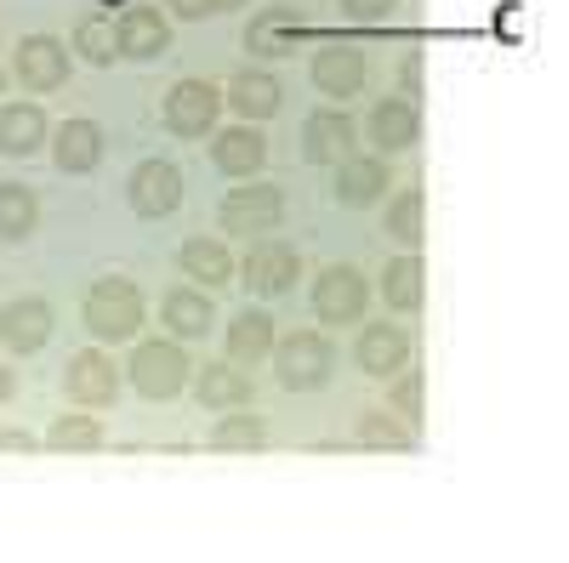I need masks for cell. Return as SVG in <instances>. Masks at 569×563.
Returning <instances> with one entry per match:
<instances>
[{
	"mask_svg": "<svg viewBox=\"0 0 569 563\" xmlns=\"http://www.w3.org/2000/svg\"><path fill=\"white\" fill-rule=\"evenodd\" d=\"M142 319H149V302H142V291L131 285V279H120V273H103L98 285L86 291V331L98 342L137 336Z\"/></svg>",
	"mask_w": 569,
	"mask_h": 563,
	"instance_id": "1",
	"label": "cell"
},
{
	"mask_svg": "<svg viewBox=\"0 0 569 563\" xmlns=\"http://www.w3.org/2000/svg\"><path fill=\"white\" fill-rule=\"evenodd\" d=\"M273 375L284 393H313L330 382L337 370V348H330L325 331H291V336H273Z\"/></svg>",
	"mask_w": 569,
	"mask_h": 563,
	"instance_id": "2",
	"label": "cell"
},
{
	"mask_svg": "<svg viewBox=\"0 0 569 563\" xmlns=\"http://www.w3.org/2000/svg\"><path fill=\"white\" fill-rule=\"evenodd\" d=\"M126 375H131L137 399L166 404V399H177V393L188 388V375H194V359H188L171 336H154V342H137V348H131Z\"/></svg>",
	"mask_w": 569,
	"mask_h": 563,
	"instance_id": "3",
	"label": "cell"
},
{
	"mask_svg": "<svg viewBox=\"0 0 569 563\" xmlns=\"http://www.w3.org/2000/svg\"><path fill=\"white\" fill-rule=\"evenodd\" d=\"M279 217H284V194H279L273 182H240V188H228V200L217 211L228 240H268V233L279 228Z\"/></svg>",
	"mask_w": 569,
	"mask_h": 563,
	"instance_id": "4",
	"label": "cell"
},
{
	"mask_svg": "<svg viewBox=\"0 0 569 563\" xmlns=\"http://www.w3.org/2000/svg\"><path fill=\"white\" fill-rule=\"evenodd\" d=\"M12 74L23 91H34V98H46V91H63L69 74H74V58L69 46L58 34H23L18 52H12Z\"/></svg>",
	"mask_w": 569,
	"mask_h": 563,
	"instance_id": "5",
	"label": "cell"
},
{
	"mask_svg": "<svg viewBox=\"0 0 569 563\" xmlns=\"http://www.w3.org/2000/svg\"><path fill=\"white\" fill-rule=\"evenodd\" d=\"M166 131L171 137H211L217 131V114H222V91L211 86V80H200V74H188V80H177L171 91H166Z\"/></svg>",
	"mask_w": 569,
	"mask_h": 563,
	"instance_id": "6",
	"label": "cell"
},
{
	"mask_svg": "<svg viewBox=\"0 0 569 563\" xmlns=\"http://www.w3.org/2000/svg\"><path fill=\"white\" fill-rule=\"evenodd\" d=\"M63 393L74 410H109L120 399V364L103 353V348H86V353H69L63 364Z\"/></svg>",
	"mask_w": 569,
	"mask_h": 563,
	"instance_id": "7",
	"label": "cell"
},
{
	"mask_svg": "<svg viewBox=\"0 0 569 563\" xmlns=\"http://www.w3.org/2000/svg\"><path fill=\"white\" fill-rule=\"evenodd\" d=\"M233 273L246 279V291L251 296H284L297 285V273H302V257H297V245H284V240H257L251 251H246V262H233Z\"/></svg>",
	"mask_w": 569,
	"mask_h": 563,
	"instance_id": "8",
	"label": "cell"
},
{
	"mask_svg": "<svg viewBox=\"0 0 569 563\" xmlns=\"http://www.w3.org/2000/svg\"><path fill=\"white\" fill-rule=\"evenodd\" d=\"M365 308H370V285H365L359 268L330 262V268L313 279V313H319L325 324H353V319H365Z\"/></svg>",
	"mask_w": 569,
	"mask_h": 563,
	"instance_id": "9",
	"label": "cell"
},
{
	"mask_svg": "<svg viewBox=\"0 0 569 563\" xmlns=\"http://www.w3.org/2000/svg\"><path fill=\"white\" fill-rule=\"evenodd\" d=\"M126 200H131L137 217H149V222L171 217V211L182 205V171H177L171 160H142V165L126 177Z\"/></svg>",
	"mask_w": 569,
	"mask_h": 563,
	"instance_id": "10",
	"label": "cell"
},
{
	"mask_svg": "<svg viewBox=\"0 0 569 563\" xmlns=\"http://www.w3.org/2000/svg\"><path fill=\"white\" fill-rule=\"evenodd\" d=\"M365 137H370V149L376 154H405V149H416L421 143V109L410 103V98H382L370 109V120H365Z\"/></svg>",
	"mask_w": 569,
	"mask_h": 563,
	"instance_id": "11",
	"label": "cell"
},
{
	"mask_svg": "<svg viewBox=\"0 0 569 563\" xmlns=\"http://www.w3.org/2000/svg\"><path fill=\"white\" fill-rule=\"evenodd\" d=\"M353 359H359L365 375H382L388 382V375H399L410 364V331L393 324V319H370L359 331V342H353Z\"/></svg>",
	"mask_w": 569,
	"mask_h": 563,
	"instance_id": "12",
	"label": "cell"
},
{
	"mask_svg": "<svg viewBox=\"0 0 569 563\" xmlns=\"http://www.w3.org/2000/svg\"><path fill=\"white\" fill-rule=\"evenodd\" d=\"M52 302L46 296H12L7 308H0V342H7V353H40L46 342H52Z\"/></svg>",
	"mask_w": 569,
	"mask_h": 563,
	"instance_id": "13",
	"label": "cell"
},
{
	"mask_svg": "<svg viewBox=\"0 0 569 563\" xmlns=\"http://www.w3.org/2000/svg\"><path fill=\"white\" fill-rule=\"evenodd\" d=\"M114 40H120V58L131 63H154L166 46H171V23L160 7H126L114 18Z\"/></svg>",
	"mask_w": 569,
	"mask_h": 563,
	"instance_id": "14",
	"label": "cell"
},
{
	"mask_svg": "<svg viewBox=\"0 0 569 563\" xmlns=\"http://www.w3.org/2000/svg\"><path fill=\"white\" fill-rule=\"evenodd\" d=\"M52 160H58V171H69V177H86V171H98V160H103V125L98 120H86V114H74V120H63V125H52Z\"/></svg>",
	"mask_w": 569,
	"mask_h": 563,
	"instance_id": "15",
	"label": "cell"
},
{
	"mask_svg": "<svg viewBox=\"0 0 569 563\" xmlns=\"http://www.w3.org/2000/svg\"><path fill=\"white\" fill-rule=\"evenodd\" d=\"M353 114H342V109H319V114H308V125H302V160L308 165H342L348 154H353Z\"/></svg>",
	"mask_w": 569,
	"mask_h": 563,
	"instance_id": "16",
	"label": "cell"
},
{
	"mask_svg": "<svg viewBox=\"0 0 569 563\" xmlns=\"http://www.w3.org/2000/svg\"><path fill=\"white\" fill-rule=\"evenodd\" d=\"M313 86L325 91V98H353V91L365 86V52L359 46H348V40H330V46H319L313 52Z\"/></svg>",
	"mask_w": 569,
	"mask_h": 563,
	"instance_id": "17",
	"label": "cell"
},
{
	"mask_svg": "<svg viewBox=\"0 0 569 563\" xmlns=\"http://www.w3.org/2000/svg\"><path fill=\"white\" fill-rule=\"evenodd\" d=\"M388 160L382 154H348L342 165H337V205H348V211H365V205H376L388 194Z\"/></svg>",
	"mask_w": 569,
	"mask_h": 563,
	"instance_id": "18",
	"label": "cell"
},
{
	"mask_svg": "<svg viewBox=\"0 0 569 563\" xmlns=\"http://www.w3.org/2000/svg\"><path fill=\"white\" fill-rule=\"evenodd\" d=\"M177 268L188 273V285L200 291H222L233 279V251L222 240H211V233H188L182 251H177Z\"/></svg>",
	"mask_w": 569,
	"mask_h": 563,
	"instance_id": "19",
	"label": "cell"
},
{
	"mask_svg": "<svg viewBox=\"0 0 569 563\" xmlns=\"http://www.w3.org/2000/svg\"><path fill=\"white\" fill-rule=\"evenodd\" d=\"M222 103H228L233 114H240L246 125H257V120H273V114H279L284 91H279V80H273L268 69H240V74L228 80Z\"/></svg>",
	"mask_w": 569,
	"mask_h": 563,
	"instance_id": "20",
	"label": "cell"
},
{
	"mask_svg": "<svg viewBox=\"0 0 569 563\" xmlns=\"http://www.w3.org/2000/svg\"><path fill=\"white\" fill-rule=\"evenodd\" d=\"M194 399H200V410H240V404H251L257 399V388H251V375L240 370V364H200L194 375Z\"/></svg>",
	"mask_w": 569,
	"mask_h": 563,
	"instance_id": "21",
	"label": "cell"
},
{
	"mask_svg": "<svg viewBox=\"0 0 569 563\" xmlns=\"http://www.w3.org/2000/svg\"><path fill=\"white\" fill-rule=\"evenodd\" d=\"M46 137H52V120H46V109L34 98L29 103H0V154L29 160L34 149H46Z\"/></svg>",
	"mask_w": 569,
	"mask_h": 563,
	"instance_id": "22",
	"label": "cell"
},
{
	"mask_svg": "<svg viewBox=\"0 0 569 563\" xmlns=\"http://www.w3.org/2000/svg\"><path fill=\"white\" fill-rule=\"evenodd\" d=\"M211 165L222 177H257L268 165V137L257 125H228L217 131V143H211Z\"/></svg>",
	"mask_w": 569,
	"mask_h": 563,
	"instance_id": "23",
	"label": "cell"
},
{
	"mask_svg": "<svg viewBox=\"0 0 569 563\" xmlns=\"http://www.w3.org/2000/svg\"><path fill=\"white\" fill-rule=\"evenodd\" d=\"M160 319H166V331L171 336H206L211 331V319H217V308H211V291H200V285H171L166 296H160Z\"/></svg>",
	"mask_w": 569,
	"mask_h": 563,
	"instance_id": "24",
	"label": "cell"
},
{
	"mask_svg": "<svg viewBox=\"0 0 569 563\" xmlns=\"http://www.w3.org/2000/svg\"><path fill=\"white\" fill-rule=\"evenodd\" d=\"M273 336H279L273 319H268L262 308H246V313L228 319V336H222V342H228V359H233V364H262V359L273 353Z\"/></svg>",
	"mask_w": 569,
	"mask_h": 563,
	"instance_id": "25",
	"label": "cell"
},
{
	"mask_svg": "<svg viewBox=\"0 0 569 563\" xmlns=\"http://www.w3.org/2000/svg\"><path fill=\"white\" fill-rule=\"evenodd\" d=\"M382 302H388L393 313H416V308L427 302V262H421L416 251H405V257H393V262L382 268Z\"/></svg>",
	"mask_w": 569,
	"mask_h": 563,
	"instance_id": "26",
	"label": "cell"
},
{
	"mask_svg": "<svg viewBox=\"0 0 569 563\" xmlns=\"http://www.w3.org/2000/svg\"><path fill=\"white\" fill-rule=\"evenodd\" d=\"M211 450H228V455L268 450V415H257L251 404L222 410V415H217V428H211Z\"/></svg>",
	"mask_w": 569,
	"mask_h": 563,
	"instance_id": "27",
	"label": "cell"
},
{
	"mask_svg": "<svg viewBox=\"0 0 569 563\" xmlns=\"http://www.w3.org/2000/svg\"><path fill=\"white\" fill-rule=\"evenodd\" d=\"M40 444L58 450V455H91V450H103V421L91 410H63L52 428H46Z\"/></svg>",
	"mask_w": 569,
	"mask_h": 563,
	"instance_id": "28",
	"label": "cell"
},
{
	"mask_svg": "<svg viewBox=\"0 0 569 563\" xmlns=\"http://www.w3.org/2000/svg\"><path fill=\"white\" fill-rule=\"evenodd\" d=\"M246 52H257V58L297 52V12L291 7H268L262 18H251L246 23Z\"/></svg>",
	"mask_w": 569,
	"mask_h": 563,
	"instance_id": "29",
	"label": "cell"
},
{
	"mask_svg": "<svg viewBox=\"0 0 569 563\" xmlns=\"http://www.w3.org/2000/svg\"><path fill=\"white\" fill-rule=\"evenodd\" d=\"M40 228V194L29 182H0V240H29Z\"/></svg>",
	"mask_w": 569,
	"mask_h": 563,
	"instance_id": "30",
	"label": "cell"
},
{
	"mask_svg": "<svg viewBox=\"0 0 569 563\" xmlns=\"http://www.w3.org/2000/svg\"><path fill=\"white\" fill-rule=\"evenodd\" d=\"M353 439H359L365 450H388V455H410V450H416V428H405L393 410H365L359 428H353Z\"/></svg>",
	"mask_w": 569,
	"mask_h": 563,
	"instance_id": "31",
	"label": "cell"
},
{
	"mask_svg": "<svg viewBox=\"0 0 569 563\" xmlns=\"http://www.w3.org/2000/svg\"><path fill=\"white\" fill-rule=\"evenodd\" d=\"M382 228H388V240H399L405 251H416L427 240V194H421V188H405L399 200H388Z\"/></svg>",
	"mask_w": 569,
	"mask_h": 563,
	"instance_id": "32",
	"label": "cell"
},
{
	"mask_svg": "<svg viewBox=\"0 0 569 563\" xmlns=\"http://www.w3.org/2000/svg\"><path fill=\"white\" fill-rule=\"evenodd\" d=\"M74 52L91 69H114L120 63V40H114V18H80L74 23Z\"/></svg>",
	"mask_w": 569,
	"mask_h": 563,
	"instance_id": "33",
	"label": "cell"
},
{
	"mask_svg": "<svg viewBox=\"0 0 569 563\" xmlns=\"http://www.w3.org/2000/svg\"><path fill=\"white\" fill-rule=\"evenodd\" d=\"M388 410L405 421V428H421V415H427V375L421 370H399V375H388Z\"/></svg>",
	"mask_w": 569,
	"mask_h": 563,
	"instance_id": "34",
	"label": "cell"
},
{
	"mask_svg": "<svg viewBox=\"0 0 569 563\" xmlns=\"http://www.w3.org/2000/svg\"><path fill=\"white\" fill-rule=\"evenodd\" d=\"M393 7H399V0H342V12H348L353 23H382Z\"/></svg>",
	"mask_w": 569,
	"mask_h": 563,
	"instance_id": "35",
	"label": "cell"
},
{
	"mask_svg": "<svg viewBox=\"0 0 569 563\" xmlns=\"http://www.w3.org/2000/svg\"><path fill=\"white\" fill-rule=\"evenodd\" d=\"M34 450H40L34 433H23V428H0V455H34Z\"/></svg>",
	"mask_w": 569,
	"mask_h": 563,
	"instance_id": "36",
	"label": "cell"
},
{
	"mask_svg": "<svg viewBox=\"0 0 569 563\" xmlns=\"http://www.w3.org/2000/svg\"><path fill=\"white\" fill-rule=\"evenodd\" d=\"M211 12H217V0H171V18H182V23H200Z\"/></svg>",
	"mask_w": 569,
	"mask_h": 563,
	"instance_id": "37",
	"label": "cell"
},
{
	"mask_svg": "<svg viewBox=\"0 0 569 563\" xmlns=\"http://www.w3.org/2000/svg\"><path fill=\"white\" fill-rule=\"evenodd\" d=\"M416 86H421V58L410 52V58H405V91H416Z\"/></svg>",
	"mask_w": 569,
	"mask_h": 563,
	"instance_id": "38",
	"label": "cell"
},
{
	"mask_svg": "<svg viewBox=\"0 0 569 563\" xmlns=\"http://www.w3.org/2000/svg\"><path fill=\"white\" fill-rule=\"evenodd\" d=\"M12 399V364H0V404Z\"/></svg>",
	"mask_w": 569,
	"mask_h": 563,
	"instance_id": "39",
	"label": "cell"
},
{
	"mask_svg": "<svg viewBox=\"0 0 569 563\" xmlns=\"http://www.w3.org/2000/svg\"><path fill=\"white\" fill-rule=\"evenodd\" d=\"M246 7V0H217V12H240Z\"/></svg>",
	"mask_w": 569,
	"mask_h": 563,
	"instance_id": "40",
	"label": "cell"
},
{
	"mask_svg": "<svg viewBox=\"0 0 569 563\" xmlns=\"http://www.w3.org/2000/svg\"><path fill=\"white\" fill-rule=\"evenodd\" d=\"M0 91H7V69H0Z\"/></svg>",
	"mask_w": 569,
	"mask_h": 563,
	"instance_id": "41",
	"label": "cell"
}]
</instances>
